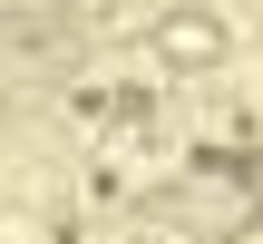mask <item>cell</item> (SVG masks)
Segmentation results:
<instances>
[{
  "mask_svg": "<svg viewBox=\"0 0 263 244\" xmlns=\"http://www.w3.org/2000/svg\"><path fill=\"white\" fill-rule=\"evenodd\" d=\"M224 49H234V39H224L215 10H166V20H156V59H166V78H215Z\"/></svg>",
  "mask_w": 263,
  "mask_h": 244,
  "instance_id": "obj_1",
  "label": "cell"
}]
</instances>
